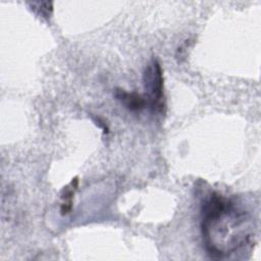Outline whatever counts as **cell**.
<instances>
[{
    "instance_id": "1",
    "label": "cell",
    "mask_w": 261,
    "mask_h": 261,
    "mask_svg": "<svg viewBox=\"0 0 261 261\" xmlns=\"http://www.w3.org/2000/svg\"><path fill=\"white\" fill-rule=\"evenodd\" d=\"M201 234L212 258H223L247 245L252 236V216L236 200L212 192L201 205Z\"/></svg>"
},
{
    "instance_id": "2",
    "label": "cell",
    "mask_w": 261,
    "mask_h": 261,
    "mask_svg": "<svg viewBox=\"0 0 261 261\" xmlns=\"http://www.w3.org/2000/svg\"><path fill=\"white\" fill-rule=\"evenodd\" d=\"M143 83L146 90L147 104L157 113L165 112L164 98V76L160 62L157 58H152L150 63L145 67L143 73Z\"/></svg>"
},
{
    "instance_id": "3",
    "label": "cell",
    "mask_w": 261,
    "mask_h": 261,
    "mask_svg": "<svg viewBox=\"0 0 261 261\" xmlns=\"http://www.w3.org/2000/svg\"><path fill=\"white\" fill-rule=\"evenodd\" d=\"M113 96L125 108L134 112L142 111L148 105L147 100L144 96L140 95L137 92H127L121 88H115L113 92Z\"/></svg>"
},
{
    "instance_id": "4",
    "label": "cell",
    "mask_w": 261,
    "mask_h": 261,
    "mask_svg": "<svg viewBox=\"0 0 261 261\" xmlns=\"http://www.w3.org/2000/svg\"><path fill=\"white\" fill-rule=\"evenodd\" d=\"M79 186V178L74 177L71 179V181L63 187L61 191V200L62 203L60 205V212L62 215H66L70 212L72 208V199L74 197V193Z\"/></svg>"
},
{
    "instance_id": "5",
    "label": "cell",
    "mask_w": 261,
    "mask_h": 261,
    "mask_svg": "<svg viewBox=\"0 0 261 261\" xmlns=\"http://www.w3.org/2000/svg\"><path fill=\"white\" fill-rule=\"evenodd\" d=\"M31 9L41 17L48 18L50 17L53 11V3L52 2H33L30 3Z\"/></svg>"
},
{
    "instance_id": "6",
    "label": "cell",
    "mask_w": 261,
    "mask_h": 261,
    "mask_svg": "<svg viewBox=\"0 0 261 261\" xmlns=\"http://www.w3.org/2000/svg\"><path fill=\"white\" fill-rule=\"evenodd\" d=\"M92 119L94 120V122H95L99 127L103 128V132H104V133H108V127H107V125H106V122L102 121L99 117H92Z\"/></svg>"
}]
</instances>
